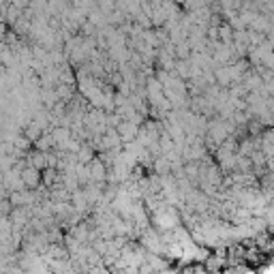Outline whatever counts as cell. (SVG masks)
Segmentation results:
<instances>
[{"mask_svg":"<svg viewBox=\"0 0 274 274\" xmlns=\"http://www.w3.org/2000/svg\"><path fill=\"white\" fill-rule=\"evenodd\" d=\"M22 180L26 184V189H39L43 182V176H41V169L32 167V165H26L22 169Z\"/></svg>","mask_w":274,"mask_h":274,"instance_id":"1","label":"cell"}]
</instances>
